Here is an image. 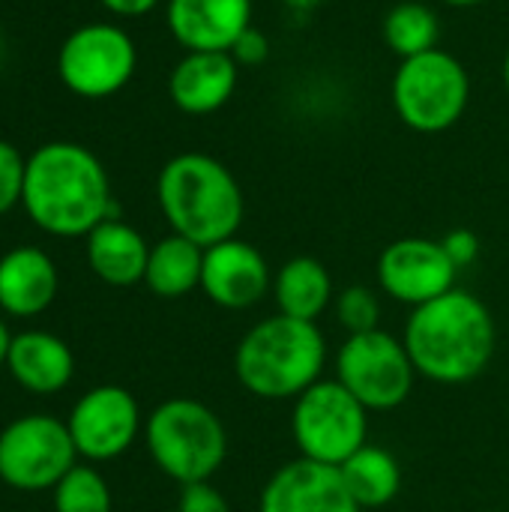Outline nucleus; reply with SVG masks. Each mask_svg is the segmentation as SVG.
<instances>
[{
  "mask_svg": "<svg viewBox=\"0 0 509 512\" xmlns=\"http://www.w3.org/2000/svg\"><path fill=\"white\" fill-rule=\"evenodd\" d=\"M21 207L51 237H87L117 216L105 165L75 141H48L27 156Z\"/></svg>",
  "mask_w": 509,
  "mask_h": 512,
  "instance_id": "obj_1",
  "label": "nucleus"
},
{
  "mask_svg": "<svg viewBox=\"0 0 509 512\" xmlns=\"http://www.w3.org/2000/svg\"><path fill=\"white\" fill-rule=\"evenodd\" d=\"M420 378L435 384H468L480 378L495 354V318L480 297L453 288L411 309L402 336Z\"/></svg>",
  "mask_w": 509,
  "mask_h": 512,
  "instance_id": "obj_2",
  "label": "nucleus"
},
{
  "mask_svg": "<svg viewBox=\"0 0 509 512\" xmlns=\"http://www.w3.org/2000/svg\"><path fill=\"white\" fill-rule=\"evenodd\" d=\"M156 198L171 234L201 249L237 237L243 225V189L237 177L207 153H180L168 159L156 180Z\"/></svg>",
  "mask_w": 509,
  "mask_h": 512,
  "instance_id": "obj_3",
  "label": "nucleus"
},
{
  "mask_svg": "<svg viewBox=\"0 0 509 512\" xmlns=\"http://www.w3.org/2000/svg\"><path fill=\"white\" fill-rule=\"evenodd\" d=\"M327 339L315 321L273 315L258 321L234 351V375L246 393L267 402H294L321 381Z\"/></svg>",
  "mask_w": 509,
  "mask_h": 512,
  "instance_id": "obj_4",
  "label": "nucleus"
},
{
  "mask_svg": "<svg viewBox=\"0 0 509 512\" xmlns=\"http://www.w3.org/2000/svg\"><path fill=\"white\" fill-rule=\"evenodd\" d=\"M144 438L156 468L180 486L210 483L228 456V432L213 408L177 396L153 408Z\"/></svg>",
  "mask_w": 509,
  "mask_h": 512,
  "instance_id": "obj_5",
  "label": "nucleus"
},
{
  "mask_svg": "<svg viewBox=\"0 0 509 512\" xmlns=\"http://www.w3.org/2000/svg\"><path fill=\"white\" fill-rule=\"evenodd\" d=\"M471 102V78L459 57L444 48L408 57L393 75V108L399 120L420 132L438 135L453 129Z\"/></svg>",
  "mask_w": 509,
  "mask_h": 512,
  "instance_id": "obj_6",
  "label": "nucleus"
},
{
  "mask_svg": "<svg viewBox=\"0 0 509 512\" xmlns=\"http://www.w3.org/2000/svg\"><path fill=\"white\" fill-rule=\"evenodd\" d=\"M291 435L303 459L339 468L369 435V411L333 378H321L294 399Z\"/></svg>",
  "mask_w": 509,
  "mask_h": 512,
  "instance_id": "obj_7",
  "label": "nucleus"
},
{
  "mask_svg": "<svg viewBox=\"0 0 509 512\" xmlns=\"http://www.w3.org/2000/svg\"><path fill=\"white\" fill-rule=\"evenodd\" d=\"M336 381L366 411H393L411 399L417 369L402 339L384 330H369L348 336L339 348Z\"/></svg>",
  "mask_w": 509,
  "mask_h": 512,
  "instance_id": "obj_8",
  "label": "nucleus"
},
{
  "mask_svg": "<svg viewBox=\"0 0 509 512\" xmlns=\"http://www.w3.org/2000/svg\"><path fill=\"white\" fill-rule=\"evenodd\" d=\"M138 69V48L120 24L93 21L75 27L57 51L63 87L81 99H108L120 93Z\"/></svg>",
  "mask_w": 509,
  "mask_h": 512,
  "instance_id": "obj_9",
  "label": "nucleus"
},
{
  "mask_svg": "<svg viewBox=\"0 0 509 512\" xmlns=\"http://www.w3.org/2000/svg\"><path fill=\"white\" fill-rule=\"evenodd\" d=\"M75 459L66 420L24 414L0 432V480L18 492L54 489L75 468Z\"/></svg>",
  "mask_w": 509,
  "mask_h": 512,
  "instance_id": "obj_10",
  "label": "nucleus"
},
{
  "mask_svg": "<svg viewBox=\"0 0 509 512\" xmlns=\"http://www.w3.org/2000/svg\"><path fill=\"white\" fill-rule=\"evenodd\" d=\"M78 456L90 462L117 459L141 432V408L126 387L102 384L87 390L66 417Z\"/></svg>",
  "mask_w": 509,
  "mask_h": 512,
  "instance_id": "obj_11",
  "label": "nucleus"
},
{
  "mask_svg": "<svg viewBox=\"0 0 509 512\" xmlns=\"http://www.w3.org/2000/svg\"><path fill=\"white\" fill-rule=\"evenodd\" d=\"M375 276L390 300L417 309L453 291L459 267L450 261L441 240L402 237L378 255Z\"/></svg>",
  "mask_w": 509,
  "mask_h": 512,
  "instance_id": "obj_12",
  "label": "nucleus"
},
{
  "mask_svg": "<svg viewBox=\"0 0 509 512\" xmlns=\"http://www.w3.org/2000/svg\"><path fill=\"white\" fill-rule=\"evenodd\" d=\"M201 291L210 297V303L240 312L258 306L267 291H273V273L261 249L231 237L204 249Z\"/></svg>",
  "mask_w": 509,
  "mask_h": 512,
  "instance_id": "obj_13",
  "label": "nucleus"
},
{
  "mask_svg": "<svg viewBox=\"0 0 509 512\" xmlns=\"http://www.w3.org/2000/svg\"><path fill=\"white\" fill-rule=\"evenodd\" d=\"M258 512H363L351 492L345 489V480L339 468L321 465L312 459H294L273 471V477L264 483Z\"/></svg>",
  "mask_w": 509,
  "mask_h": 512,
  "instance_id": "obj_14",
  "label": "nucleus"
},
{
  "mask_svg": "<svg viewBox=\"0 0 509 512\" xmlns=\"http://www.w3.org/2000/svg\"><path fill=\"white\" fill-rule=\"evenodd\" d=\"M165 21L186 51H231L252 27V0H168Z\"/></svg>",
  "mask_w": 509,
  "mask_h": 512,
  "instance_id": "obj_15",
  "label": "nucleus"
},
{
  "mask_svg": "<svg viewBox=\"0 0 509 512\" xmlns=\"http://www.w3.org/2000/svg\"><path fill=\"white\" fill-rule=\"evenodd\" d=\"M237 81L240 66L228 51H186L168 75V96L177 111L204 117L231 102Z\"/></svg>",
  "mask_w": 509,
  "mask_h": 512,
  "instance_id": "obj_16",
  "label": "nucleus"
},
{
  "mask_svg": "<svg viewBox=\"0 0 509 512\" xmlns=\"http://www.w3.org/2000/svg\"><path fill=\"white\" fill-rule=\"evenodd\" d=\"M6 369L18 387L36 396H54L69 387L75 375V357L69 345L45 330L15 333L6 351Z\"/></svg>",
  "mask_w": 509,
  "mask_h": 512,
  "instance_id": "obj_17",
  "label": "nucleus"
},
{
  "mask_svg": "<svg viewBox=\"0 0 509 512\" xmlns=\"http://www.w3.org/2000/svg\"><path fill=\"white\" fill-rule=\"evenodd\" d=\"M60 288L57 267L39 246H15L0 258V309L12 318L45 312Z\"/></svg>",
  "mask_w": 509,
  "mask_h": 512,
  "instance_id": "obj_18",
  "label": "nucleus"
},
{
  "mask_svg": "<svg viewBox=\"0 0 509 512\" xmlns=\"http://www.w3.org/2000/svg\"><path fill=\"white\" fill-rule=\"evenodd\" d=\"M84 240H87V264L96 273V279L114 288H129L144 282L150 246L141 237V231L111 216L102 225H96Z\"/></svg>",
  "mask_w": 509,
  "mask_h": 512,
  "instance_id": "obj_19",
  "label": "nucleus"
},
{
  "mask_svg": "<svg viewBox=\"0 0 509 512\" xmlns=\"http://www.w3.org/2000/svg\"><path fill=\"white\" fill-rule=\"evenodd\" d=\"M273 300L279 315L318 321L324 309L333 303V279L330 270L309 255H297L273 273Z\"/></svg>",
  "mask_w": 509,
  "mask_h": 512,
  "instance_id": "obj_20",
  "label": "nucleus"
},
{
  "mask_svg": "<svg viewBox=\"0 0 509 512\" xmlns=\"http://www.w3.org/2000/svg\"><path fill=\"white\" fill-rule=\"evenodd\" d=\"M201 270L204 249L180 234H168L150 246L144 285L162 300H177L201 288Z\"/></svg>",
  "mask_w": 509,
  "mask_h": 512,
  "instance_id": "obj_21",
  "label": "nucleus"
},
{
  "mask_svg": "<svg viewBox=\"0 0 509 512\" xmlns=\"http://www.w3.org/2000/svg\"><path fill=\"white\" fill-rule=\"evenodd\" d=\"M345 489L357 501L360 510H378L396 501L402 489V468L396 456L384 447H360L348 462L339 465Z\"/></svg>",
  "mask_w": 509,
  "mask_h": 512,
  "instance_id": "obj_22",
  "label": "nucleus"
},
{
  "mask_svg": "<svg viewBox=\"0 0 509 512\" xmlns=\"http://www.w3.org/2000/svg\"><path fill=\"white\" fill-rule=\"evenodd\" d=\"M381 30H384V42L390 45V51L399 54L402 60L438 48V36H441V24H438L435 9L420 3V0L396 3L384 15Z\"/></svg>",
  "mask_w": 509,
  "mask_h": 512,
  "instance_id": "obj_23",
  "label": "nucleus"
},
{
  "mask_svg": "<svg viewBox=\"0 0 509 512\" xmlns=\"http://www.w3.org/2000/svg\"><path fill=\"white\" fill-rule=\"evenodd\" d=\"M54 512H111V489L90 465H75L54 489Z\"/></svg>",
  "mask_w": 509,
  "mask_h": 512,
  "instance_id": "obj_24",
  "label": "nucleus"
},
{
  "mask_svg": "<svg viewBox=\"0 0 509 512\" xmlns=\"http://www.w3.org/2000/svg\"><path fill=\"white\" fill-rule=\"evenodd\" d=\"M336 318L348 330V336L381 330V300L372 288L351 285L336 297Z\"/></svg>",
  "mask_w": 509,
  "mask_h": 512,
  "instance_id": "obj_25",
  "label": "nucleus"
},
{
  "mask_svg": "<svg viewBox=\"0 0 509 512\" xmlns=\"http://www.w3.org/2000/svg\"><path fill=\"white\" fill-rule=\"evenodd\" d=\"M24 174H27V156L15 144L0 138V216H6L12 207L21 204Z\"/></svg>",
  "mask_w": 509,
  "mask_h": 512,
  "instance_id": "obj_26",
  "label": "nucleus"
},
{
  "mask_svg": "<svg viewBox=\"0 0 509 512\" xmlns=\"http://www.w3.org/2000/svg\"><path fill=\"white\" fill-rule=\"evenodd\" d=\"M177 512H231V507L213 483H192L180 486Z\"/></svg>",
  "mask_w": 509,
  "mask_h": 512,
  "instance_id": "obj_27",
  "label": "nucleus"
},
{
  "mask_svg": "<svg viewBox=\"0 0 509 512\" xmlns=\"http://www.w3.org/2000/svg\"><path fill=\"white\" fill-rule=\"evenodd\" d=\"M228 54L234 57V63H237V66L252 69V66H261V63L270 57V42H267V36L252 24L249 30H243V33H240V39L231 45V51H228Z\"/></svg>",
  "mask_w": 509,
  "mask_h": 512,
  "instance_id": "obj_28",
  "label": "nucleus"
},
{
  "mask_svg": "<svg viewBox=\"0 0 509 512\" xmlns=\"http://www.w3.org/2000/svg\"><path fill=\"white\" fill-rule=\"evenodd\" d=\"M441 246H444V252L450 255V261H453L459 270L471 267V264L480 258V237H477L474 231H468V228L450 231V234L441 240Z\"/></svg>",
  "mask_w": 509,
  "mask_h": 512,
  "instance_id": "obj_29",
  "label": "nucleus"
},
{
  "mask_svg": "<svg viewBox=\"0 0 509 512\" xmlns=\"http://www.w3.org/2000/svg\"><path fill=\"white\" fill-rule=\"evenodd\" d=\"M99 3L117 18H138L159 6V0H99Z\"/></svg>",
  "mask_w": 509,
  "mask_h": 512,
  "instance_id": "obj_30",
  "label": "nucleus"
},
{
  "mask_svg": "<svg viewBox=\"0 0 509 512\" xmlns=\"http://www.w3.org/2000/svg\"><path fill=\"white\" fill-rule=\"evenodd\" d=\"M9 342H12V333L6 330V324L0 321V366H6V351H9Z\"/></svg>",
  "mask_w": 509,
  "mask_h": 512,
  "instance_id": "obj_31",
  "label": "nucleus"
},
{
  "mask_svg": "<svg viewBox=\"0 0 509 512\" xmlns=\"http://www.w3.org/2000/svg\"><path fill=\"white\" fill-rule=\"evenodd\" d=\"M447 6H459V9H468V6H480L483 0H441Z\"/></svg>",
  "mask_w": 509,
  "mask_h": 512,
  "instance_id": "obj_32",
  "label": "nucleus"
},
{
  "mask_svg": "<svg viewBox=\"0 0 509 512\" xmlns=\"http://www.w3.org/2000/svg\"><path fill=\"white\" fill-rule=\"evenodd\" d=\"M504 84H507V93H509V48H507V57H504Z\"/></svg>",
  "mask_w": 509,
  "mask_h": 512,
  "instance_id": "obj_33",
  "label": "nucleus"
}]
</instances>
